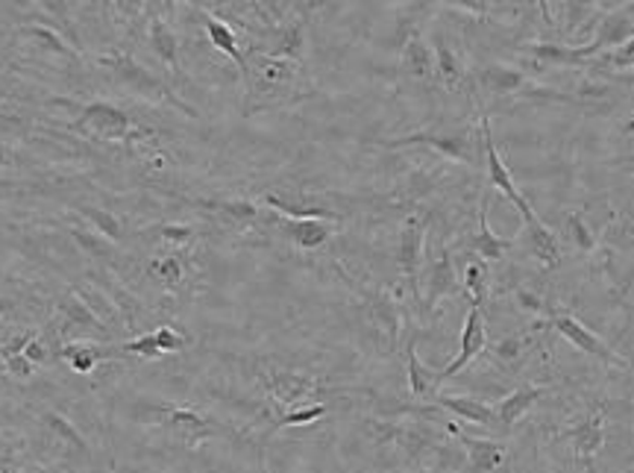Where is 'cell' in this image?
<instances>
[{"mask_svg": "<svg viewBox=\"0 0 634 473\" xmlns=\"http://www.w3.org/2000/svg\"><path fill=\"white\" fill-rule=\"evenodd\" d=\"M478 121H482V124H478V133H482V145H485V171H488L490 186L497 188L502 198L511 200V207L518 209L520 215H523V233H520V238H523V245H526L529 253H532L537 262H544L547 267H558L561 265V257H564V250H561V238H558L556 233H552V229H549L547 224L535 215L532 203H529V200L518 191V186H514V179H511V174H508L506 162H502V157H499L488 115H482Z\"/></svg>", "mask_w": 634, "mask_h": 473, "instance_id": "1", "label": "cell"}, {"mask_svg": "<svg viewBox=\"0 0 634 473\" xmlns=\"http://www.w3.org/2000/svg\"><path fill=\"white\" fill-rule=\"evenodd\" d=\"M98 62L107 71H112V77H115L117 83H124L127 89L136 91L138 98L150 100V103H171V107L183 109L186 115H197V109L188 107L186 100L176 98L165 79L159 77V74H153V71H147L141 62L133 60V57H129V53H124V50L100 53Z\"/></svg>", "mask_w": 634, "mask_h": 473, "instance_id": "2", "label": "cell"}, {"mask_svg": "<svg viewBox=\"0 0 634 473\" xmlns=\"http://www.w3.org/2000/svg\"><path fill=\"white\" fill-rule=\"evenodd\" d=\"M245 86L247 98H259L262 103H276L285 95H291L294 86H297V62L256 53L253 62H250V71H247Z\"/></svg>", "mask_w": 634, "mask_h": 473, "instance_id": "3", "label": "cell"}, {"mask_svg": "<svg viewBox=\"0 0 634 473\" xmlns=\"http://www.w3.org/2000/svg\"><path fill=\"white\" fill-rule=\"evenodd\" d=\"M77 127L91 133L100 141H124V145H138L141 138L150 136V129L138 127L124 109L103 103V100H95V103H86L79 109Z\"/></svg>", "mask_w": 634, "mask_h": 473, "instance_id": "4", "label": "cell"}, {"mask_svg": "<svg viewBox=\"0 0 634 473\" xmlns=\"http://www.w3.org/2000/svg\"><path fill=\"white\" fill-rule=\"evenodd\" d=\"M634 36V3H623L620 10L606 12L602 18L596 21V36L594 41L582 45V53H585L587 65L602 57L608 50L620 48Z\"/></svg>", "mask_w": 634, "mask_h": 473, "instance_id": "5", "label": "cell"}, {"mask_svg": "<svg viewBox=\"0 0 634 473\" xmlns=\"http://www.w3.org/2000/svg\"><path fill=\"white\" fill-rule=\"evenodd\" d=\"M549 326L556 329L558 336L567 338L570 345L576 347V350H582L585 356H594V359H599L602 365L608 368H625V359L617 350H611V347L602 341V338L596 336V333H591L582 321H576L573 315H564V312H558V315L549 318Z\"/></svg>", "mask_w": 634, "mask_h": 473, "instance_id": "6", "label": "cell"}, {"mask_svg": "<svg viewBox=\"0 0 634 473\" xmlns=\"http://www.w3.org/2000/svg\"><path fill=\"white\" fill-rule=\"evenodd\" d=\"M409 145H430V148L440 150L452 162L476 165V138H473L470 129H459V133H414V136L390 141V148H409Z\"/></svg>", "mask_w": 634, "mask_h": 473, "instance_id": "7", "label": "cell"}, {"mask_svg": "<svg viewBox=\"0 0 634 473\" xmlns=\"http://www.w3.org/2000/svg\"><path fill=\"white\" fill-rule=\"evenodd\" d=\"M485 345H488V329H485V315H482V306H470L468 321H464V329H461V345H459V356L449 362L444 371L435 374L438 383H447L456 374H461L464 368L485 353Z\"/></svg>", "mask_w": 634, "mask_h": 473, "instance_id": "8", "label": "cell"}, {"mask_svg": "<svg viewBox=\"0 0 634 473\" xmlns=\"http://www.w3.org/2000/svg\"><path fill=\"white\" fill-rule=\"evenodd\" d=\"M423 286H426L423 306H426L430 312L440 303V300L456 297L461 291V279H459V274H456V265H452V257H449L447 247H440L438 259L430 262L426 274H423Z\"/></svg>", "mask_w": 634, "mask_h": 473, "instance_id": "9", "label": "cell"}, {"mask_svg": "<svg viewBox=\"0 0 634 473\" xmlns=\"http://www.w3.org/2000/svg\"><path fill=\"white\" fill-rule=\"evenodd\" d=\"M259 376H262L268 395L274 397L279 406H288V409H297V406L318 391V383H314L312 376L294 374V371H262Z\"/></svg>", "mask_w": 634, "mask_h": 473, "instance_id": "10", "label": "cell"}, {"mask_svg": "<svg viewBox=\"0 0 634 473\" xmlns=\"http://www.w3.org/2000/svg\"><path fill=\"white\" fill-rule=\"evenodd\" d=\"M529 86L526 74L502 62H490L476 71V89L485 98H523V89Z\"/></svg>", "mask_w": 634, "mask_h": 473, "instance_id": "11", "label": "cell"}, {"mask_svg": "<svg viewBox=\"0 0 634 473\" xmlns=\"http://www.w3.org/2000/svg\"><path fill=\"white\" fill-rule=\"evenodd\" d=\"M271 224L283 229V236L291 238L300 250H318L335 233V227H332L330 221H323V217H285L276 212V215H271Z\"/></svg>", "mask_w": 634, "mask_h": 473, "instance_id": "12", "label": "cell"}, {"mask_svg": "<svg viewBox=\"0 0 634 473\" xmlns=\"http://www.w3.org/2000/svg\"><path fill=\"white\" fill-rule=\"evenodd\" d=\"M159 414L165 418V426L174 433L176 441H183L186 447H200L206 438H212L217 433L215 426L209 424L206 418H200L197 412H191V409H176V406H171V409H159Z\"/></svg>", "mask_w": 634, "mask_h": 473, "instance_id": "13", "label": "cell"}, {"mask_svg": "<svg viewBox=\"0 0 634 473\" xmlns=\"http://www.w3.org/2000/svg\"><path fill=\"white\" fill-rule=\"evenodd\" d=\"M564 435L570 438V444H573L579 462L591 464L594 462V456L602 450V444H606V414L602 412L587 414L585 421H579L576 426H570Z\"/></svg>", "mask_w": 634, "mask_h": 473, "instance_id": "14", "label": "cell"}, {"mask_svg": "<svg viewBox=\"0 0 634 473\" xmlns=\"http://www.w3.org/2000/svg\"><path fill=\"white\" fill-rule=\"evenodd\" d=\"M420 259H423V224L420 221H409L400 233L397 241V265H400L402 276L409 288L418 295L420 286Z\"/></svg>", "mask_w": 634, "mask_h": 473, "instance_id": "15", "label": "cell"}, {"mask_svg": "<svg viewBox=\"0 0 634 473\" xmlns=\"http://www.w3.org/2000/svg\"><path fill=\"white\" fill-rule=\"evenodd\" d=\"M435 406L444 409V412L456 414L461 421H468V424L485 426V430H497V412L490 409L488 403H482V400H473V397H456V395H435Z\"/></svg>", "mask_w": 634, "mask_h": 473, "instance_id": "16", "label": "cell"}, {"mask_svg": "<svg viewBox=\"0 0 634 473\" xmlns=\"http://www.w3.org/2000/svg\"><path fill=\"white\" fill-rule=\"evenodd\" d=\"M306 50V21L297 18L291 24H283L271 33V39L264 45V50L259 53H268V57H276V60H291L300 62Z\"/></svg>", "mask_w": 634, "mask_h": 473, "instance_id": "17", "label": "cell"}, {"mask_svg": "<svg viewBox=\"0 0 634 473\" xmlns=\"http://www.w3.org/2000/svg\"><path fill=\"white\" fill-rule=\"evenodd\" d=\"M544 395H547V388H540V385H520L518 391H511L508 397H502L497 403V409H494L499 426H502V430H511L520 418H526V414L532 412V406H535L537 400H544Z\"/></svg>", "mask_w": 634, "mask_h": 473, "instance_id": "18", "label": "cell"}, {"mask_svg": "<svg viewBox=\"0 0 634 473\" xmlns=\"http://www.w3.org/2000/svg\"><path fill=\"white\" fill-rule=\"evenodd\" d=\"M400 69L414 79H435V50L420 33H411L406 45H402Z\"/></svg>", "mask_w": 634, "mask_h": 473, "instance_id": "19", "label": "cell"}, {"mask_svg": "<svg viewBox=\"0 0 634 473\" xmlns=\"http://www.w3.org/2000/svg\"><path fill=\"white\" fill-rule=\"evenodd\" d=\"M203 27L209 41L215 45V50H221L224 57H229V60L238 65V71H241V79H245L247 71H250V62H247V53L241 50V45H238V36L233 33V27H229L226 21L209 15V12L203 15Z\"/></svg>", "mask_w": 634, "mask_h": 473, "instance_id": "20", "label": "cell"}, {"mask_svg": "<svg viewBox=\"0 0 634 473\" xmlns=\"http://www.w3.org/2000/svg\"><path fill=\"white\" fill-rule=\"evenodd\" d=\"M147 41H150V50L157 53V60L162 65H167L174 74H183V69H179V36L171 30V24L165 18H150Z\"/></svg>", "mask_w": 634, "mask_h": 473, "instance_id": "21", "label": "cell"}, {"mask_svg": "<svg viewBox=\"0 0 634 473\" xmlns=\"http://www.w3.org/2000/svg\"><path fill=\"white\" fill-rule=\"evenodd\" d=\"M470 247H473V253H476L482 262H499V259L506 257L508 250L514 247L511 238L497 236V233L490 229L488 207H485V203H482V209H478V233H476V238H470Z\"/></svg>", "mask_w": 634, "mask_h": 473, "instance_id": "22", "label": "cell"}, {"mask_svg": "<svg viewBox=\"0 0 634 473\" xmlns=\"http://www.w3.org/2000/svg\"><path fill=\"white\" fill-rule=\"evenodd\" d=\"M432 50H435V79L449 91L461 89V86L468 83V74H464V65H461V60L456 57V50L449 48L440 36H435Z\"/></svg>", "mask_w": 634, "mask_h": 473, "instance_id": "23", "label": "cell"}, {"mask_svg": "<svg viewBox=\"0 0 634 473\" xmlns=\"http://www.w3.org/2000/svg\"><path fill=\"white\" fill-rule=\"evenodd\" d=\"M461 441L468 447L473 473H494L499 464L506 462V447L502 444L490 441V438H470V435H461Z\"/></svg>", "mask_w": 634, "mask_h": 473, "instance_id": "24", "label": "cell"}, {"mask_svg": "<svg viewBox=\"0 0 634 473\" xmlns=\"http://www.w3.org/2000/svg\"><path fill=\"white\" fill-rule=\"evenodd\" d=\"M41 10H45V21H48V27L59 33V36H65L71 48L83 50V41H79L77 24H74V15H71V3L69 0H39Z\"/></svg>", "mask_w": 634, "mask_h": 473, "instance_id": "25", "label": "cell"}, {"mask_svg": "<svg viewBox=\"0 0 634 473\" xmlns=\"http://www.w3.org/2000/svg\"><path fill=\"white\" fill-rule=\"evenodd\" d=\"M59 356H65L69 365L74 368L77 374H91L103 359H109L107 350L88 345V341H65V345L59 347Z\"/></svg>", "mask_w": 634, "mask_h": 473, "instance_id": "26", "label": "cell"}, {"mask_svg": "<svg viewBox=\"0 0 634 473\" xmlns=\"http://www.w3.org/2000/svg\"><path fill=\"white\" fill-rule=\"evenodd\" d=\"M41 421H45V426H48L50 433L57 435L59 441L65 444V450H71V453L79 456V459H88L86 438L74 430V424H71L69 418H62L59 412H45L41 414Z\"/></svg>", "mask_w": 634, "mask_h": 473, "instance_id": "27", "label": "cell"}, {"mask_svg": "<svg viewBox=\"0 0 634 473\" xmlns=\"http://www.w3.org/2000/svg\"><path fill=\"white\" fill-rule=\"evenodd\" d=\"M406 359H409V388L411 395L414 397H435V385H438V379H435V374H430L426 368H423V362H420L418 356V347H414V341H409L406 345Z\"/></svg>", "mask_w": 634, "mask_h": 473, "instance_id": "28", "label": "cell"}, {"mask_svg": "<svg viewBox=\"0 0 634 473\" xmlns=\"http://www.w3.org/2000/svg\"><path fill=\"white\" fill-rule=\"evenodd\" d=\"M461 288L464 295L470 297V306L485 303V295H488V267L482 259H470L468 267H464V279H461Z\"/></svg>", "mask_w": 634, "mask_h": 473, "instance_id": "29", "label": "cell"}, {"mask_svg": "<svg viewBox=\"0 0 634 473\" xmlns=\"http://www.w3.org/2000/svg\"><path fill=\"white\" fill-rule=\"evenodd\" d=\"M147 276H150L153 283H159V286L176 288L183 286V279H186V265H183V259L179 257L153 259V262L147 265Z\"/></svg>", "mask_w": 634, "mask_h": 473, "instance_id": "30", "label": "cell"}, {"mask_svg": "<svg viewBox=\"0 0 634 473\" xmlns=\"http://www.w3.org/2000/svg\"><path fill=\"white\" fill-rule=\"evenodd\" d=\"M83 217H86L88 224L95 227V233H100L109 241H117L121 238V221L115 215H109L107 209L100 207H79Z\"/></svg>", "mask_w": 634, "mask_h": 473, "instance_id": "31", "label": "cell"}, {"mask_svg": "<svg viewBox=\"0 0 634 473\" xmlns=\"http://www.w3.org/2000/svg\"><path fill=\"white\" fill-rule=\"evenodd\" d=\"M71 238L77 241L88 257L98 259V262H107L109 257H115V247L109 238H103L100 233H83V229H71Z\"/></svg>", "mask_w": 634, "mask_h": 473, "instance_id": "32", "label": "cell"}, {"mask_svg": "<svg viewBox=\"0 0 634 473\" xmlns=\"http://www.w3.org/2000/svg\"><path fill=\"white\" fill-rule=\"evenodd\" d=\"M330 412L323 403H314V406H306V409H291V412H285L283 418H276L274 421V430H288V426H309L314 424V421H321L323 414Z\"/></svg>", "mask_w": 634, "mask_h": 473, "instance_id": "33", "label": "cell"}, {"mask_svg": "<svg viewBox=\"0 0 634 473\" xmlns=\"http://www.w3.org/2000/svg\"><path fill=\"white\" fill-rule=\"evenodd\" d=\"M121 353H127V356H138V359H162L165 356V350L159 347V338H157V333H147V336H138V338H133V341H124V345L117 347Z\"/></svg>", "mask_w": 634, "mask_h": 473, "instance_id": "34", "label": "cell"}, {"mask_svg": "<svg viewBox=\"0 0 634 473\" xmlns=\"http://www.w3.org/2000/svg\"><path fill=\"white\" fill-rule=\"evenodd\" d=\"M0 356H3V362H7V374L18 376V379H29L33 371H36V365L24 356V350H7V347H3Z\"/></svg>", "mask_w": 634, "mask_h": 473, "instance_id": "35", "label": "cell"}, {"mask_svg": "<svg viewBox=\"0 0 634 473\" xmlns=\"http://www.w3.org/2000/svg\"><path fill=\"white\" fill-rule=\"evenodd\" d=\"M599 62H602V65H611V69H620V71L634 69V36L625 41V45H620V48L602 53V57H599Z\"/></svg>", "mask_w": 634, "mask_h": 473, "instance_id": "36", "label": "cell"}, {"mask_svg": "<svg viewBox=\"0 0 634 473\" xmlns=\"http://www.w3.org/2000/svg\"><path fill=\"white\" fill-rule=\"evenodd\" d=\"M112 10L124 24H133L147 12V0H112Z\"/></svg>", "mask_w": 634, "mask_h": 473, "instance_id": "37", "label": "cell"}, {"mask_svg": "<svg viewBox=\"0 0 634 473\" xmlns=\"http://www.w3.org/2000/svg\"><path fill=\"white\" fill-rule=\"evenodd\" d=\"M567 229H570V236L576 238V245L582 247V250H594V236H591V229H587L585 217L570 215V224H567Z\"/></svg>", "mask_w": 634, "mask_h": 473, "instance_id": "38", "label": "cell"}, {"mask_svg": "<svg viewBox=\"0 0 634 473\" xmlns=\"http://www.w3.org/2000/svg\"><path fill=\"white\" fill-rule=\"evenodd\" d=\"M159 338V347L167 353H176V350H183V347L188 345V338H183L176 329H171V326H159V329H153Z\"/></svg>", "mask_w": 634, "mask_h": 473, "instance_id": "39", "label": "cell"}, {"mask_svg": "<svg viewBox=\"0 0 634 473\" xmlns=\"http://www.w3.org/2000/svg\"><path fill=\"white\" fill-rule=\"evenodd\" d=\"M157 233L165 238V241H171V245H188V241L195 238V229L183 227V224H165V227H159Z\"/></svg>", "mask_w": 634, "mask_h": 473, "instance_id": "40", "label": "cell"}, {"mask_svg": "<svg viewBox=\"0 0 634 473\" xmlns=\"http://www.w3.org/2000/svg\"><path fill=\"white\" fill-rule=\"evenodd\" d=\"M24 356H27L29 362H33V365L39 368V365H45V362H48L50 359V350H48V345H45V341H41V338H29L27 345H24Z\"/></svg>", "mask_w": 634, "mask_h": 473, "instance_id": "41", "label": "cell"}, {"mask_svg": "<svg viewBox=\"0 0 634 473\" xmlns=\"http://www.w3.org/2000/svg\"><path fill=\"white\" fill-rule=\"evenodd\" d=\"M449 7H456V10L473 12V15H488L490 10V0H444Z\"/></svg>", "mask_w": 634, "mask_h": 473, "instance_id": "42", "label": "cell"}, {"mask_svg": "<svg viewBox=\"0 0 634 473\" xmlns=\"http://www.w3.org/2000/svg\"><path fill=\"white\" fill-rule=\"evenodd\" d=\"M537 10H540V15H544V21H547L549 27H556V18H552V7H549V0H535Z\"/></svg>", "mask_w": 634, "mask_h": 473, "instance_id": "43", "label": "cell"}, {"mask_svg": "<svg viewBox=\"0 0 634 473\" xmlns=\"http://www.w3.org/2000/svg\"><path fill=\"white\" fill-rule=\"evenodd\" d=\"M12 309H15V303H12V300H7V297H0V318L10 315Z\"/></svg>", "mask_w": 634, "mask_h": 473, "instance_id": "44", "label": "cell"}, {"mask_svg": "<svg viewBox=\"0 0 634 473\" xmlns=\"http://www.w3.org/2000/svg\"><path fill=\"white\" fill-rule=\"evenodd\" d=\"M614 165H629V169L634 171V153H632V157H620V159H617V162H614Z\"/></svg>", "mask_w": 634, "mask_h": 473, "instance_id": "45", "label": "cell"}, {"mask_svg": "<svg viewBox=\"0 0 634 473\" xmlns=\"http://www.w3.org/2000/svg\"><path fill=\"white\" fill-rule=\"evenodd\" d=\"M12 3H15V7H21V10H29V7H33V0H12Z\"/></svg>", "mask_w": 634, "mask_h": 473, "instance_id": "46", "label": "cell"}, {"mask_svg": "<svg viewBox=\"0 0 634 473\" xmlns=\"http://www.w3.org/2000/svg\"><path fill=\"white\" fill-rule=\"evenodd\" d=\"M188 3H191V7H200V10H203V7H209L212 0H188Z\"/></svg>", "mask_w": 634, "mask_h": 473, "instance_id": "47", "label": "cell"}, {"mask_svg": "<svg viewBox=\"0 0 634 473\" xmlns=\"http://www.w3.org/2000/svg\"><path fill=\"white\" fill-rule=\"evenodd\" d=\"M3 374H7V362H3V356H0V379H3Z\"/></svg>", "mask_w": 634, "mask_h": 473, "instance_id": "48", "label": "cell"}, {"mask_svg": "<svg viewBox=\"0 0 634 473\" xmlns=\"http://www.w3.org/2000/svg\"><path fill=\"white\" fill-rule=\"evenodd\" d=\"M162 3H165V10L171 12V10H174V3H176V0H162Z\"/></svg>", "mask_w": 634, "mask_h": 473, "instance_id": "49", "label": "cell"}, {"mask_svg": "<svg viewBox=\"0 0 634 473\" xmlns=\"http://www.w3.org/2000/svg\"><path fill=\"white\" fill-rule=\"evenodd\" d=\"M623 133H634V119L629 121V124H625V127H623Z\"/></svg>", "mask_w": 634, "mask_h": 473, "instance_id": "50", "label": "cell"}, {"mask_svg": "<svg viewBox=\"0 0 634 473\" xmlns=\"http://www.w3.org/2000/svg\"><path fill=\"white\" fill-rule=\"evenodd\" d=\"M259 473H271V471H268V464H264V462H262V471H259Z\"/></svg>", "mask_w": 634, "mask_h": 473, "instance_id": "51", "label": "cell"}, {"mask_svg": "<svg viewBox=\"0 0 634 473\" xmlns=\"http://www.w3.org/2000/svg\"><path fill=\"white\" fill-rule=\"evenodd\" d=\"M0 447H3V441H0Z\"/></svg>", "mask_w": 634, "mask_h": 473, "instance_id": "52", "label": "cell"}]
</instances>
